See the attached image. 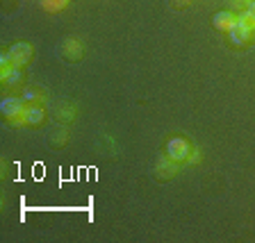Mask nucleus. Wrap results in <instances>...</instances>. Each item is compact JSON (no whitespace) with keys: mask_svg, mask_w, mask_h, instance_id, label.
<instances>
[{"mask_svg":"<svg viewBox=\"0 0 255 243\" xmlns=\"http://www.w3.org/2000/svg\"><path fill=\"white\" fill-rule=\"evenodd\" d=\"M228 39L233 46H239V48L251 43V39H253V23L244 21L239 14H235L233 25L228 27Z\"/></svg>","mask_w":255,"mask_h":243,"instance_id":"f257e3e1","label":"nucleus"},{"mask_svg":"<svg viewBox=\"0 0 255 243\" xmlns=\"http://www.w3.org/2000/svg\"><path fill=\"white\" fill-rule=\"evenodd\" d=\"M191 148H194V146H191L185 137H173V139H169V141H166V157L180 164V162H187Z\"/></svg>","mask_w":255,"mask_h":243,"instance_id":"f03ea898","label":"nucleus"},{"mask_svg":"<svg viewBox=\"0 0 255 243\" xmlns=\"http://www.w3.org/2000/svg\"><path fill=\"white\" fill-rule=\"evenodd\" d=\"M25 107H27V102L23 100V98H16V95H7V98H2V102H0V111H2V116L9 123L18 121V118L23 116Z\"/></svg>","mask_w":255,"mask_h":243,"instance_id":"7ed1b4c3","label":"nucleus"},{"mask_svg":"<svg viewBox=\"0 0 255 243\" xmlns=\"http://www.w3.org/2000/svg\"><path fill=\"white\" fill-rule=\"evenodd\" d=\"M43 118H46V109H43V105H27L25 111H23V116L16 123H11V125L14 127H21V125L37 127V125L43 123Z\"/></svg>","mask_w":255,"mask_h":243,"instance_id":"20e7f679","label":"nucleus"},{"mask_svg":"<svg viewBox=\"0 0 255 243\" xmlns=\"http://www.w3.org/2000/svg\"><path fill=\"white\" fill-rule=\"evenodd\" d=\"M9 55H11V62H14V66H25L27 62L32 59V46L27 41H16L14 46L9 48Z\"/></svg>","mask_w":255,"mask_h":243,"instance_id":"39448f33","label":"nucleus"},{"mask_svg":"<svg viewBox=\"0 0 255 243\" xmlns=\"http://www.w3.org/2000/svg\"><path fill=\"white\" fill-rule=\"evenodd\" d=\"M62 55L66 59H71V62H75V59H80L82 55H85V48H82V41L75 37H69L66 41L62 43Z\"/></svg>","mask_w":255,"mask_h":243,"instance_id":"423d86ee","label":"nucleus"},{"mask_svg":"<svg viewBox=\"0 0 255 243\" xmlns=\"http://www.w3.org/2000/svg\"><path fill=\"white\" fill-rule=\"evenodd\" d=\"M155 173H157L159 180H169V177H173V175L178 173V162H173V159H169V157H162L157 162Z\"/></svg>","mask_w":255,"mask_h":243,"instance_id":"0eeeda50","label":"nucleus"},{"mask_svg":"<svg viewBox=\"0 0 255 243\" xmlns=\"http://www.w3.org/2000/svg\"><path fill=\"white\" fill-rule=\"evenodd\" d=\"M233 21H235L233 11H217L214 18H212V25L217 27V30H221V32H228V27L233 25Z\"/></svg>","mask_w":255,"mask_h":243,"instance_id":"6e6552de","label":"nucleus"},{"mask_svg":"<svg viewBox=\"0 0 255 243\" xmlns=\"http://www.w3.org/2000/svg\"><path fill=\"white\" fill-rule=\"evenodd\" d=\"M21 98L27 102V105H39V102L43 100V93L41 89H34V86H25L21 93Z\"/></svg>","mask_w":255,"mask_h":243,"instance_id":"1a4fd4ad","label":"nucleus"},{"mask_svg":"<svg viewBox=\"0 0 255 243\" xmlns=\"http://www.w3.org/2000/svg\"><path fill=\"white\" fill-rule=\"evenodd\" d=\"M23 75H25V73H23L21 66H14V69H11V73L7 75L5 80H2V84L9 86V89H16V86H18V84L23 82Z\"/></svg>","mask_w":255,"mask_h":243,"instance_id":"9d476101","label":"nucleus"},{"mask_svg":"<svg viewBox=\"0 0 255 243\" xmlns=\"http://www.w3.org/2000/svg\"><path fill=\"white\" fill-rule=\"evenodd\" d=\"M66 5H69V0H41V7L46 11H50V14H57V11H62Z\"/></svg>","mask_w":255,"mask_h":243,"instance_id":"9b49d317","label":"nucleus"},{"mask_svg":"<svg viewBox=\"0 0 255 243\" xmlns=\"http://www.w3.org/2000/svg\"><path fill=\"white\" fill-rule=\"evenodd\" d=\"M239 16H242L244 21H249V23H255V0H249V5L239 11Z\"/></svg>","mask_w":255,"mask_h":243,"instance_id":"f8f14e48","label":"nucleus"},{"mask_svg":"<svg viewBox=\"0 0 255 243\" xmlns=\"http://www.w3.org/2000/svg\"><path fill=\"white\" fill-rule=\"evenodd\" d=\"M57 116L59 118H62V121H71V118H73L75 116V107H64V109L62 111H57Z\"/></svg>","mask_w":255,"mask_h":243,"instance_id":"ddd939ff","label":"nucleus"},{"mask_svg":"<svg viewBox=\"0 0 255 243\" xmlns=\"http://www.w3.org/2000/svg\"><path fill=\"white\" fill-rule=\"evenodd\" d=\"M198 162H201V150L198 148H191V153H189V157H187V164H198Z\"/></svg>","mask_w":255,"mask_h":243,"instance_id":"4468645a","label":"nucleus"},{"mask_svg":"<svg viewBox=\"0 0 255 243\" xmlns=\"http://www.w3.org/2000/svg\"><path fill=\"white\" fill-rule=\"evenodd\" d=\"M53 143L57 146V148H62L64 143H66V130H59V134H55L53 137Z\"/></svg>","mask_w":255,"mask_h":243,"instance_id":"2eb2a0df","label":"nucleus"},{"mask_svg":"<svg viewBox=\"0 0 255 243\" xmlns=\"http://www.w3.org/2000/svg\"><path fill=\"white\" fill-rule=\"evenodd\" d=\"M228 5L233 7V9H237V11H242L246 5H249V0H228Z\"/></svg>","mask_w":255,"mask_h":243,"instance_id":"dca6fc26","label":"nucleus"},{"mask_svg":"<svg viewBox=\"0 0 255 243\" xmlns=\"http://www.w3.org/2000/svg\"><path fill=\"white\" fill-rule=\"evenodd\" d=\"M191 2H194V0H173V5H175V7H189Z\"/></svg>","mask_w":255,"mask_h":243,"instance_id":"f3484780","label":"nucleus"}]
</instances>
